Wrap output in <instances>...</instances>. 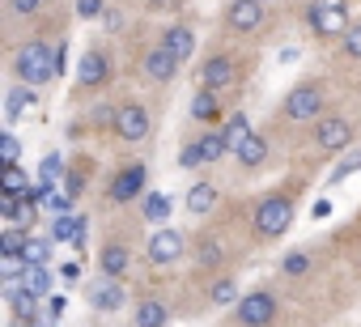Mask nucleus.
<instances>
[{
    "mask_svg": "<svg viewBox=\"0 0 361 327\" xmlns=\"http://www.w3.org/2000/svg\"><path fill=\"white\" fill-rule=\"evenodd\" d=\"M221 132H226V140H230V153H234V149H238V144L251 136V119H247L243 111H234V115H230V123H226Z\"/></svg>",
    "mask_w": 361,
    "mask_h": 327,
    "instance_id": "obj_27",
    "label": "nucleus"
},
{
    "mask_svg": "<svg viewBox=\"0 0 361 327\" xmlns=\"http://www.w3.org/2000/svg\"><path fill=\"white\" fill-rule=\"evenodd\" d=\"M56 73H68V43L56 47Z\"/></svg>",
    "mask_w": 361,
    "mask_h": 327,
    "instance_id": "obj_40",
    "label": "nucleus"
},
{
    "mask_svg": "<svg viewBox=\"0 0 361 327\" xmlns=\"http://www.w3.org/2000/svg\"><path fill=\"white\" fill-rule=\"evenodd\" d=\"M39 175H43V183H51V179H60V175H64V171H60V153L43 157V171H39Z\"/></svg>",
    "mask_w": 361,
    "mask_h": 327,
    "instance_id": "obj_37",
    "label": "nucleus"
},
{
    "mask_svg": "<svg viewBox=\"0 0 361 327\" xmlns=\"http://www.w3.org/2000/svg\"><path fill=\"white\" fill-rule=\"evenodd\" d=\"M340 47H344V56H348V60H361V22H353V26H348V35L340 39Z\"/></svg>",
    "mask_w": 361,
    "mask_h": 327,
    "instance_id": "obj_34",
    "label": "nucleus"
},
{
    "mask_svg": "<svg viewBox=\"0 0 361 327\" xmlns=\"http://www.w3.org/2000/svg\"><path fill=\"white\" fill-rule=\"evenodd\" d=\"M357 171H361V144H357V149H353L348 157H340V166H336V171L327 175V183L336 187V183H344V179H348V175H357Z\"/></svg>",
    "mask_w": 361,
    "mask_h": 327,
    "instance_id": "obj_30",
    "label": "nucleus"
},
{
    "mask_svg": "<svg viewBox=\"0 0 361 327\" xmlns=\"http://www.w3.org/2000/svg\"><path fill=\"white\" fill-rule=\"evenodd\" d=\"M102 13H106V0H77V18L94 22V18H102Z\"/></svg>",
    "mask_w": 361,
    "mask_h": 327,
    "instance_id": "obj_36",
    "label": "nucleus"
},
{
    "mask_svg": "<svg viewBox=\"0 0 361 327\" xmlns=\"http://www.w3.org/2000/svg\"><path fill=\"white\" fill-rule=\"evenodd\" d=\"M234 157H238V166H247V171H255V166H264V157H268V136H259V132H251L238 149H234Z\"/></svg>",
    "mask_w": 361,
    "mask_h": 327,
    "instance_id": "obj_18",
    "label": "nucleus"
},
{
    "mask_svg": "<svg viewBox=\"0 0 361 327\" xmlns=\"http://www.w3.org/2000/svg\"><path fill=\"white\" fill-rule=\"evenodd\" d=\"M0 187H5V196H26L35 183L26 179V171H22V166H5V171H0Z\"/></svg>",
    "mask_w": 361,
    "mask_h": 327,
    "instance_id": "obj_24",
    "label": "nucleus"
},
{
    "mask_svg": "<svg viewBox=\"0 0 361 327\" xmlns=\"http://www.w3.org/2000/svg\"><path fill=\"white\" fill-rule=\"evenodd\" d=\"M145 251H149V259H153V264H161V268H166V264H174L178 255L188 251V234H178L174 226H161V230H153V234H149V247H145Z\"/></svg>",
    "mask_w": 361,
    "mask_h": 327,
    "instance_id": "obj_8",
    "label": "nucleus"
},
{
    "mask_svg": "<svg viewBox=\"0 0 361 327\" xmlns=\"http://www.w3.org/2000/svg\"><path fill=\"white\" fill-rule=\"evenodd\" d=\"M161 47L183 64V60H192V51H196V35L188 30V26H166L161 30Z\"/></svg>",
    "mask_w": 361,
    "mask_h": 327,
    "instance_id": "obj_15",
    "label": "nucleus"
},
{
    "mask_svg": "<svg viewBox=\"0 0 361 327\" xmlns=\"http://www.w3.org/2000/svg\"><path fill=\"white\" fill-rule=\"evenodd\" d=\"M22 285H26V293H35V297L43 302V297H47V289H51V272H47V268H26Z\"/></svg>",
    "mask_w": 361,
    "mask_h": 327,
    "instance_id": "obj_29",
    "label": "nucleus"
},
{
    "mask_svg": "<svg viewBox=\"0 0 361 327\" xmlns=\"http://www.w3.org/2000/svg\"><path fill=\"white\" fill-rule=\"evenodd\" d=\"M26 247H30V234H26L22 226H5V230H0V255L22 259V255H26Z\"/></svg>",
    "mask_w": 361,
    "mask_h": 327,
    "instance_id": "obj_20",
    "label": "nucleus"
},
{
    "mask_svg": "<svg viewBox=\"0 0 361 327\" xmlns=\"http://www.w3.org/2000/svg\"><path fill=\"white\" fill-rule=\"evenodd\" d=\"M314 144H319L323 153H340V149H348V144H353V123L340 119V115L319 119V123H314Z\"/></svg>",
    "mask_w": 361,
    "mask_h": 327,
    "instance_id": "obj_10",
    "label": "nucleus"
},
{
    "mask_svg": "<svg viewBox=\"0 0 361 327\" xmlns=\"http://www.w3.org/2000/svg\"><path fill=\"white\" fill-rule=\"evenodd\" d=\"M166 319H170V306L166 302H157V297L136 302V327H166Z\"/></svg>",
    "mask_w": 361,
    "mask_h": 327,
    "instance_id": "obj_19",
    "label": "nucleus"
},
{
    "mask_svg": "<svg viewBox=\"0 0 361 327\" xmlns=\"http://www.w3.org/2000/svg\"><path fill=\"white\" fill-rule=\"evenodd\" d=\"M170 5V0H149V9H166Z\"/></svg>",
    "mask_w": 361,
    "mask_h": 327,
    "instance_id": "obj_43",
    "label": "nucleus"
},
{
    "mask_svg": "<svg viewBox=\"0 0 361 327\" xmlns=\"http://www.w3.org/2000/svg\"><path fill=\"white\" fill-rule=\"evenodd\" d=\"M289 226H293V200H289L285 192H272V196H264V200L255 204V238L272 242V238H281Z\"/></svg>",
    "mask_w": 361,
    "mask_h": 327,
    "instance_id": "obj_2",
    "label": "nucleus"
},
{
    "mask_svg": "<svg viewBox=\"0 0 361 327\" xmlns=\"http://www.w3.org/2000/svg\"><path fill=\"white\" fill-rule=\"evenodd\" d=\"M145 179H149V166H145V161H128V166L115 171L106 196H111L115 204H128V200H136V196L145 192Z\"/></svg>",
    "mask_w": 361,
    "mask_h": 327,
    "instance_id": "obj_7",
    "label": "nucleus"
},
{
    "mask_svg": "<svg viewBox=\"0 0 361 327\" xmlns=\"http://www.w3.org/2000/svg\"><path fill=\"white\" fill-rule=\"evenodd\" d=\"M285 119H293V123H306V119H319L323 115V90L314 85V81H306V85H293L289 94H285Z\"/></svg>",
    "mask_w": 361,
    "mask_h": 327,
    "instance_id": "obj_4",
    "label": "nucleus"
},
{
    "mask_svg": "<svg viewBox=\"0 0 361 327\" xmlns=\"http://www.w3.org/2000/svg\"><path fill=\"white\" fill-rule=\"evenodd\" d=\"M106 81H111V56L98 51V47L85 51L81 64H77V85H81V90H102Z\"/></svg>",
    "mask_w": 361,
    "mask_h": 327,
    "instance_id": "obj_13",
    "label": "nucleus"
},
{
    "mask_svg": "<svg viewBox=\"0 0 361 327\" xmlns=\"http://www.w3.org/2000/svg\"><path fill=\"white\" fill-rule=\"evenodd\" d=\"M209 302H213V306H238V302H243V297H238V280L221 276V280L209 289Z\"/></svg>",
    "mask_w": 361,
    "mask_h": 327,
    "instance_id": "obj_28",
    "label": "nucleus"
},
{
    "mask_svg": "<svg viewBox=\"0 0 361 327\" xmlns=\"http://www.w3.org/2000/svg\"><path fill=\"white\" fill-rule=\"evenodd\" d=\"M9 5H13V13H18V18H30V13L43 5V0H9Z\"/></svg>",
    "mask_w": 361,
    "mask_h": 327,
    "instance_id": "obj_39",
    "label": "nucleus"
},
{
    "mask_svg": "<svg viewBox=\"0 0 361 327\" xmlns=\"http://www.w3.org/2000/svg\"><path fill=\"white\" fill-rule=\"evenodd\" d=\"M149 132H153V115H149V106H145V102H119L115 136L128 140V144H136V140H145Z\"/></svg>",
    "mask_w": 361,
    "mask_h": 327,
    "instance_id": "obj_6",
    "label": "nucleus"
},
{
    "mask_svg": "<svg viewBox=\"0 0 361 327\" xmlns=\"http://www.w3.org/2000/svg\"><path fill=\"white\" fill-rule=\"evenodd\" d=\"M128 264H132V255H128L123 242H106V247L98 251V268H102V276H111V280H119V276L128 272Z\"/></svg>",
    "mask_w": 361,
    "mask_h": 327,
    "instance_id": "obj_16",
    "label": "nucleus"
},
{
    "mask_svg": "<svg viewBox=\"0 0 361 327\" xmlns=\"http://www.w3.org/2000/svg\"><path fill=\"white\" fill-rule=\"evenodd\" d=\"M221 115V102H217V94L213 90H196V98H192V119H200V123H213Z\"/></svg>",
    "mask_w": 361,
    "mask_h": 327,
    "instance_id": "obj_21",
    "label": "nucleus"
},
{
    "mask_svg": "<svg viewBox=\"0 0 361 327\" xmlns=\"http://www.w3.org/2000/svg\"><path fill=\"white\" fill-rule=\"evenodd\" d=\"M81 187H85V183H81V175H68V179H64V196H77Z\"/></svg>",
    "mask_w": 361,
    "mask_h": 327,
    "instance_id": "obj_41",
    "label": "nucleus"
},
{
    "mask_svg": "<svg viewBox=\"0 0 361 327\" xmlns=\"http://www.w3.org/2000/svg\"><path fill=\"white\" fill-rule=\"evenodd\" d=\"M188 209H192V213H209V209H217V187H213V183H196V187L188 192Z\"/></svg>",
    "mask_w": 361,
    "mask_h": 327,
    "instance_id": "obj_26",
    "label": "nucleus"
},
{
    "mask_svg": "<svg viewBox=\"0 0 361 327\" xmlns=\"http://www.w3.org/2000/svg\"><path fill=\"white\" fill-rule=\"evenodd\" d=\"M178 161H183V166H188V171H196V166H200V161H204V157H200V149H196V144H188L183 153H178Z\"/></svg>",
    "mask_w": 361,
    "mask_h": 327,
    "instance_id": "obj_38",
    "label": "nucleus"
},
{
    "mask_svg": "<svg viewBox=\"0 0 361 327\" xmlns=\"http://www.w3.org/2000/svg\"><path fill=\"white\" fill-rule=\"evenodd\" d=\"M196 259H200L204 268H217V264H221V242H217L213 234H204V238L196 242Z\"/></svg>",
    "mask_w": 361,
    "mask_h": 327,
    "instance_id": "obj_32",
    "label": "nucleus"
},
{
    "mask_svg": "<svg viewBox=\"0 0 361 327\" xmlns=\"http://www.w3.org/2000/svg\"><path fill=\"white\" fill-rule=\"evenodd\" d=\"M0 157H5V166H18L22 144H18V136H13V132H5V136H0Z\"/></svg>",
    "mask_w": 361,
    "mask_h": 327,
    "instance_id": "obj_35",
    "label": "nucleus"
},
{
    "mask_svg": "<svg viewBox=\"0 0 361 327\" xmlns=\"http://www.w3.org/2000/svg\"><path fill=\"white\" fill-rule=\"evenodd\" d=\"M234 314H238L243 327H268L276 319V293L272 289H251V293H243V302L234 306Z\"/></svg>",
    "mask_w": 361,
    "mask_h": 327,
    "instance_id": "obj_5",
    "label": "nucleus"
},
{
    "mask_svg": "<svg viewBox=\"0 0 361 327\" xmlns=\"http://www.w3.org/2000/svg\"><path fill=\"white\" fill-rule=\"evenodd\" d=\"M85 302L94 306V310H102V314H111V310H123L128 306V289H123V280H111V276H98L90 289H85Z\"/></svg>",
    "mask_w": 361,
    "mask_h": 327,
    "instance_id": "obj_11",
    "label": "nucleus"
},
{
    "mask_svg": "<svg viewBox=\"0 0 361 327\" xmlns=\"http://www.w3.org/2000/svg\"><path fill=\"white\" fill-rule=\"evenodd\" d=\"M196 81H200V90H226V85H234L238 81V64L230 60V56H209L200 68H196Z\"/></svg>",
    "mask_w": 361,
    "mask_h": 327,
    "instance_id": "obj_9",
    "label": "nucleus"
},
{
    "mask_svg": "<svg viewBox=\"0 0 361 327\" xmlns=\"http://www.w3.org/2000/svg\"><path fill=\"white\" fill-rule=\"evenodd\" d=\"M47 255H51V238H35V234H30V247H26V255H22L26 268H43Z\"/></svg>",
    "mask_w": 361,
    "mask_h": 327,
    "instance_id": "obj_31",
    "label": "nucleus"
},
{
    "mask_svg": "<svg viewBox=\"0 0 361 327\" xmlns=\"http://www.w3.org/2000/svg\"><path fill=\"white\" fill-rule=\"evenodd\" d=\"M174 73H178V60L157 43V47L145 56V77H149V81H157V85H166V81H174Z\"/></svg>",
    "mask_w": 361,
    "mask_h": 327,
    "instance_id": "obj_14",
    "label": "nucleus"
},
{
    "mask_svg": "<svg viewBox=\"0 0 361 327\" xmlns=\"http://www.w3.org/2000/svg\"><path fill=\"white\" fill-rule=\"evenodd\" d=\"M196 149H200L204 161H217V157L230 153V140H226V132H204V136L196 140Z\"/></svg>",
    "mask_w": 361,
    "mask_h": 327,
    "instance_id": "obj_22",
    "label": "nucleus"
},
{
    "mask_svg": "<svg viewBox=\"0 0 361 327\" xmlns=\"http://www.w3.org/2000/svg\"><path fill=\"white\" fill-rule=\"evenodd\" d=\"M281 272H285V276H306V272H310V255H306V251H289L285 264H281Z\"/></svg>",
    "mask_w": 361,
    "mask_h": 327,
    "instance_id": "obj_33",
    "label": "nucleus"
},
{
    "mask_svg": "<svg viewBox=\"0 0 361 327\" xmlns=\"http://www.w3.org/2000/svg\"><path fill=\"white\" fill-rule=\"evenodd\" d=\"M170 209H174V200H170L166 192H149V196H145V204H140V213H145L149 221H157V226L170 217Z\"/></svg>",
    "mask_w": 361,
    "mask_h": 327,
    "instance_id": "obj_23",
    "label": "nucleus"
},
{
    "mask_svg": "<svg viewBox=\"0 0 361 327\" xmlns=\"http://www.w3.org/2000/svg\"><path fill=\"white\" fill-rule=\"evenodd\" d=\"M306 22L319 39H344L348 35V0H314L306 9Z\"/></svg>",
    "mask_w": 361,
    "mask_h": 327,
    "instance_id": "obj_3",
    "label": "nucleus"
},
{
    "mask_svg": "<svg viewBox=\"0 0 361 327\" xmlns=\"http://www.w3.org/2000/svg\"><path fill=\"white\" fill-rule=\"evenodd\" d=\"M35 94H39V90H30V85H13V90L5 94V115H9V119H18V115L35 102Z\"/></svg>",
    "mask_w": 361,
    "mask_h": 327,
    "instance_id": "obj_25",
    "label": "nucleus"
},
{
    "mask_svg": "<svg viewBox=\"0 0 361 327\" xmlns=\"http://www.w3.org/2000/svg\"><path fill=\"white\" fill-rule=\"evenodd\" d=\"M226 26L234 35H251L264 26V0H230V9H226Z\"/></svg>",
    "mask_w": 361,
    "mask_h": 327,
    "instance_id": "obj_12",
    "label": "nucleus"
},
{
    "mask_svg": "<svg viewBox=\"0 0 361 327\" xmlns=\"http://www.w3.org/2000/svg\"><path fill=\"white\" fill-rule=\"evenodd\" d=\"M13 73H18V81H22V85L43 90L51 77H60V73H56V51H51L43 39L22 43V47L13 51Z\"/></svg>",
    "mask_w": 361,
    "mask_h": 327,
    "instance_id": "obj_1",
    "label": "nucleus"
},
{
    "mask_svg": "<svg viewBox=\"0 0 361 327\" xmlns=\"http://www.w3.org/2000/svg\"><path fill=\"white\" fill-rule=\"evenodd\" d=\"M0 213H5V221L9 226H35V217H39V209L35 204H26V196H0Z\"/></svg>",
    "mask_w": 361,
    "mask_h": 327,
    "instance_id": "obj_17",
    "label": "nucleus"
},
{
    "mask_svg": "<svg viewBox=\"0 0 361 327\" xmlns=\"http://www.w3.org/2000/svg\"><path fill=\"white\" fill-rule=\"evenodd\" d=\"M60 276H64L68 285H77V276H81V268H77V264H60Z\"/></svg>",
    "mask_w": 361,
    "mask_h": 327,
    "instance_id": "obj_42",
    "label": "nucleus"
}]
</instances>
